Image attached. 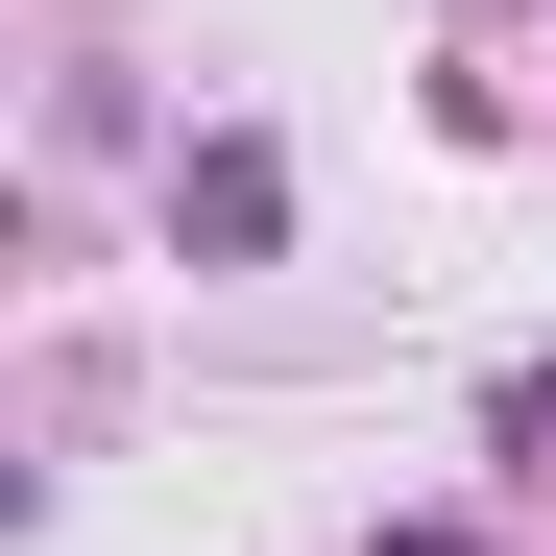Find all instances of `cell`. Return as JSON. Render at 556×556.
<instances>
[{
  "label": "cell",
  "mask_w": 556,
  "mask_h": 556,
  "mask_svg": "<svg viewBox=\"0 0 556 556\" xmlns=\"http://www.w3.org/2000/svg\"><path fill=\"white\" fill-rule=\"evenodd\" d=\"M508 435H556V363H508Z\"/></svg>",
  "instance_id": "7a4b0ae2"
},
{
  "label": "cell",
  "mask_w": 556,
  "mask_h": 556,
  "mask_svg": "<svg viewBox=\"0 0 556 556\" xmlns=\"http://www.w3.org/2000/svg\"><path fill=\"white\" fill-rule=\"evenodd\" d=\"M169 242H194V266H266V242H291V146H266V122L169 146Z\"/></svg>",
  "instance_id": "6da1fadb"
}]
</instances>
